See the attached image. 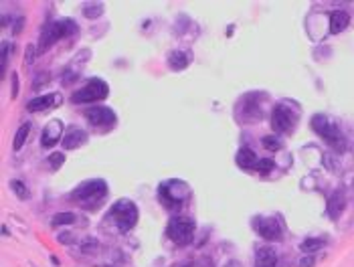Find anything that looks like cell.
Masks as SVG:
<instances>
[{"mask_svg": "<svg viewBox=\"0 0 354 267\" xmlns=\"http://www.w3.org/2000/svg\"><path fill=\"white\" fill-rule=\"evenodd\" d=\"M312 130H314L320 138H324L330 146H334L338 152H342V150L346 148V142H344V138H342V134H340L338 126L332 122L330 117L316 114L314 117H312Z\"/></svg>", "mask_w": 354, "mask_h": 267, "instance_id": "6da1fadb", "label": "cell"}, {"mask_svg": "<svg viewBox=\"0 0 354 267\" xmlns=\"http://www.w3.org/2000/svg\"><path fill=\"white\" fill-rule=\"evenodd\" d=\"M195 229H197V225H195L193 219H188V217H174L168 223V227H166V235H168L170 241H174L176 245H186V243L193 241Z\"/></svg>", "mask_w": 354, "mask_h": 267, "instance_id": "7a4b0ae2", "label": "cell"}, {"mask_svg": "<svg viewBox=\"0 0 354 267\" xmlns=\"http://www.w3.org/2000/svg\"><path fill=\"white\" fill-rule=\"evenodd\" d=\"M77 31V26H75V22L73 20H57V22H51V24H47L45 29H43V33H40V51H47L53 43H57L59 38H63V37H69V35H73Z\"/></svg>", "mask_w": 354, "mask_h": 267, "instance_id": "3957f363", "label": "cell"}, {"mask_svg": "<svg viewBox=\"0 0 354 267\" xmlns=\"http://www.w3.org/2000/svg\"><path fill=\"white\" fill-rule=\"evenodd\" d=\"M110 95V85L101 79H91L87 81L85 87H81L79 91H75L71 95L73 103H93V101H101Z\"/></svg>", "mask_w": 354, "mask_h": 267, "instance_id": "277c9868", "label": "cell"}, {"mask_svg": "<svg viewBox=\"0 0 354 267\" xmlns=\"http://www.w3.org/2000/svg\"><path fill=\"white\" fill-rule=\"evenodd\" d=\"M110 217L116 221L119 231L126 233L136 225V221H138V209H136V205L132 200H118L110 210Z\"/></svg>", "mask_w": 354, "mask_h": 267, "instance_id": "5b68a950", "label": "cell"}, {"mask_svg": "<svg viewBox=\"0 0 354 267\" xmlns=\"http://www.w3.org/2000/svg\"><path fill=\"white\" fill-rule=\"evenodd\" d=\"M105 192H107V186L103 180H87L71 192V198L79 200V203H93V200L98 203V200L105 196Z\"/></svg>", "mask_w": 354, "mask_h": 267, "instance_id": "8992f818", "label": "cell"}, {"mask_svg": "<svg viewBox=\"0 0 354 267\" xmlns=\"http://www.w3.org/2000/svg\"><path fill=\"white\" fill-rule=\"evenodd\" d=\"M85 119L91 126H114L116 114L110 108H103V105H93V108L85 110Z\"/></svg>", "mask_w": 354, "mask_h": 267, "instance_id": "52a82bcc", "label": "cell"}, {"mask_svg": "<svg viewBox=\"0 0 354 267\" xmlns=\"http://www.w3.org/2000/svg\"><path fill=\"white\" fill-rule=\"evenodd\" d=\"M294 124H295V115L285 105H275L274 114H271V126L277 132H290Z\"/></svg>", "mask_w": 354, "mask_h": 267, "instance_id": "ba28073f", "label": "cell"}, {"mask_svg": "<svg viewBox=\"0 0 354 267\" xmlns=\"http://www.w3.org/2000/svg\"><path fill=\"white\" fill-rule=\"evenodd\" d=\"M257 231L267 241H279L281 239V225L277 219H269V217L257 219Z\"/></svg>", "mask_w": 354, "mask_h": 267, "instance_id": "9c48e42d", "label": "cell"}, {"mask_svg": "<svg viewBox=\"0 0 354 267\" xmlns=\"http://www.w3.org/2000/svg\"><path fill=\"white\" fill-rule=\"evenodd\" d=\"M61 138H63V122H61V119H51V122L45 126V130H43L40 146H43V148H51V146H55Z\"/></svg>", "mask_w": 354, "mask_h": 267, "instance_id": "30bf717a", "label": "cell"}, {"mask_svg": "<svg viewBox=\"0 0 354 267\" xmlns=\"http://www.w3.org/2000/svg\"><path fill=\"white\" fill-rule=\"evenodd\" d=\"M87 142V134L79 128H71L69 132L63 136V148L65 150H73V148H79L81 144Z\"/></svg>", "mask_w": 354, "mask_h": 267, "instance_id": "8fae6325", "label": "cell"}, {"mask_svg": "<svg viewBox=\"0 0 354 267\" xmlns=\"http://www.w3.org/2000/svg\"><path fill=\"white\" fill-rule=\"evenodd\" d=\"M61 101V95L57 93H51V95H40V97H35L26 103V110L29 112H40V110H47V108H53L55 103Z\"/></svg>", "mask_w": 354, "mask_h": 267, "instance_id": "7c38bea8", "label": "cell"}, {"mask_svg": "<svg viewBox=\"0 0 354 267\" xmlns=\"http://www.w3.org/2000/svg\"><path fill=\"white\" fill-rule=\"evenodd\" d=\"M277 265V253L271 247H259L255 255V267H275Z\"/></svg>", "mask_w": 354, "mask_h": 267, "instance_id": "4fadbf2b", "label": "cell"}, {"mask_svg": "<svg viewBox=\"0 0 354 267\" xmlns=\"http://www.w3.org/2000/svg\"><path fill=\"white\" fill-rule=\"evenodd\" d=\"M346 207V196L342 191H336L332 192V196L328 198V215L332 219H338L340 215H342V210Z\"/></svg>", "mask_w": 354, "mask_h": 267, "instance_id": "5bb4252c", "label": "cell"}, {"mask_svg": "<svg viewBox=\"0 0 354 267\" xmlns=\"http://www.w3.org/2000/svg\"><path fill=\"white\" fill-rule=\"evenodd\" d=\"M348 24H350L348 12H344V10H334L332 15H330V33L332 35H338V33L346 31Z\"/></svg>", "mask_w": 354, "mask_h": 267, "instance_id": "9a60e30c", "label": "cell"}, {"mask_svg": "<svg viewBox=\"0 0 354 267\" xmlns=\"http://www.w3.org/2000/svg\"><path fill=\"white\" fill-rule=\"evenodd\" d=\"M188 63H190V55H188V53H184V51H172L168 55V67L172 71L186 69Z\"/></svg>", "mask_w": 354, "mask_h": 267, "instance_id": "2e32d148", "label": "cell"}, {"mask_svg": "<svg viewBox=\"0 0 354 267\" xmlns=\"http://www.w3.org/2000/svg\"><path fill=\"white\" fill-rule=\"evenodd\" d=\"M235 162L241 166V168H255L257 166V154L253 152V150H249V148H241L239 152H237V156H235Z\"/></svg>", "mask_w": 354, "mask_h": 267, "instance_id": "e0dca14e", "label": "cell"}, {"mask_svg": "<svg viewBox=\"0 0 354 267\" xmlns=\"http://www.w3.org/2000/svg\"><path fill=\"white\" fill-rule=\"evenodd\" d=\"M29 132H31V124H22L20 128H19V132H17V136H15V142H12V148H15L17 152L24 146V142H26V138H29Z\"/></svg>", "mask_w": 354, "mask_h": 267, "instance_id": "ac0fdd59", "label": "cell"}, {"mask_svg": "<svg viewBox=\"0 0 354 267\" xmlns=\"http://www.w3.org/2000/svg\"><path fill=\"white\" fill-rule=\"evenodd\" d=\"M322 245H324V239L310 237V239H306V241H302V245H299V249H302L304 253H314V251H318Z\"/></svg>", "mask_w": 354, "mask_h": 267, "instance_id": "d6986e66", "label": "cell"}, {"mask_svg": "<svg viewBox=\"0 0 354 267\" xmlns=\"http://www.w3.org/2000/svg\"><path fill=\"white\" fill-rule=\"evenodd\" d=\"M75 215L73 212H57L55 217H53V225L59 227V225H73L75 223Z\"/></svg>", "mask_w": 354, "mask_h": 267, "instance_id": "ffe728a7", "label": "cell"}, {"mask_svg": "<svg viewBox=\"0 0 354 267\" xmlns=\"http://www.w3.org/2000/svg\"><path fill=\"white\" fill-rule=\"evenodd\" d=\"M103 15V4H85L83 8V17L87 19H98Z\"/></svg>", "mask_w": 354, "mask_h": 267, "instance_id": "44dd1931", "label": "cell"}, {"mask_svg": "<svg viewBox=\"0 0 354 267\" xmlns=\"http://www.w3.org/2000/svg\"><path fill=\"white\" fill-rule=\"evenodd\" d=\"M261 144H263V148L269 150V152H277V150L281 148V142H279L277 138H274V136H265V138L261 140Z\"/></svg>", "mask_w": 354, "mask_h": 267, "instance_id": "7402d4cb", "label": "cell"}, {"mask_svg": "<svg viewBox=\"0 0 354 267\" xmlns=\"http://www.w3.org/2000/svg\"><path fill=\"white\" fill-rule=\"evenodd\" d=\"M10 186H12V191L17 192V196H19V198H26V196H29V191H26L24 182H20V180H12V182H10Z\"/></svg>", "mask_w": 354, "mask_h": 267, "instance_id": "603a6c76", "label": "cell"}, {"mask_svg": "<svg viewBox=\"0 0 354 267\" xmlns=\"http://www.w3.org/2000/svg\"><path fill=\"white\" fill-rule=\"evenodd\" d=\"M6 63H8V43H2V49H0V71H6Z\"/></svg>", "mask_w": 354, "mask_h": 267, "instance_id": "cb8c5ba5", "label": "cell"}, {"mask_svg": "<svg viewBox=\"0 0 354 267\" xmlns=\"http://www.w3.org/2000/svg\"><path fill=\"white\" fill-rule=\"evenodd\" d=\"M63 162H65V154H61V152H57V154H51V156H49V164H51L53 168H55V170H57V168H59Z\"/></svg>", "mask_w": 354, "mask_h": 267, "instance_id": "d4e9b609", "label": "cell"}, {"mask_svg": "<svg viewBox=\"0 0 354 267\" xmlns=\"http://www.w3.org/2000/svg\"><path fill=\"white\" fill-rule=\"evenodd\" d=\"M259 172H269V170H274V160H269V158H265V160H259L257 162V166H255Z\"/></svg>", "mask_w": 354, "mask_h": 267, "instance_id": "484cf974", "label": "cell"}, {"mask_svg": "<svg viewBox=\"0 0 354 267\" xmlns=\"http://www.w3.org/2000/svg\"><path fill=\"white\" fill-rule=\"evenodd\" d=\"M35 53H37V51H35L33 45H29V47L24 49V63H26V65H31V63L35 61Z\"/></svg>", "mask_w": 354, "mask_h": 267, "instance_id": "4316f807", "label": "cell"}, {"mask_svg": "<svg viewBox=\"0 0 354 267\" xmlns=\"http://www.w3.org/2000/svg\"><path fill=\"white\" fill-rule=\"evenodd\" d=\"M314 263H316L314 255H306V257L299 259V267H314Z\"/></svg>", "mask_w": 354, "mask_h": 267, "instance_id": "83f0119b", "label": "cell"}, {"mask_svg": "<svg viewBox=\"0 0 354 267\" xmlns=\"http://www.w3.org/2000/svg\"><path fill=\"white\" fill-rule=\"evenodd\" d=\"M95 249H98V241H87L83 247H81V251H83V253H93Z\"/></svg>", "mask_w": 354, "mask_h": 267, "instance_id": "f1b7e54d", "label": "cell"}, {"mask_svg": "<svg viewBox=\"0 0 354 267\" xmlns=\"http://www.w3.org/2000/svg\"><path fill=\"white\" fill-rule=\"evenodd\" d=\"M19 95V79H17V75H12V97H17Z\"/></svg>", "mask_w": 354, "mask_h": 267, "instance_id": "f546056e", "label": "cell"}, {"mask_svg": "<svg viewBox=\"0 0 354 267\" xmlns=\"http://www.w3.org/2000/svg\"><path fill=\"white\" fill-rule=\"evenodd\" d=\"M223 267H241V263H239V261H235V259H231V261H227Z\"/></svg>", "mask_w": 354, "mask_h": 267, "instance_id": "4dcf8cb0", "label": "cell"}, {"mask_svg": "<svg viewBox=\"0 0 354 267\" xmlns=\"http://www.w3.org/2000/svg\"><path fill=\"white\" fill-rule=\"evenodd\" d=\"M22 22H24V19H19V20H17V33L22 31Z\"/></svg>", "mask_w": 354, "mask_h": 267, "instance_id": "1f68e13d", "label": "cell"}, {"mask_svg": "<svg viewBox=\"0 0 354 267\" xmlns=\"http://www.w3.org/2000/svg\"><path fill=\"white\" fill-rule=\"evenodd\" d=\"M352 189H354V180H352Z\"/></svg>", "mask_w": 354, "mask_h": 267, "instance_id": "d6a6232c", "label": "cell"}]
</instances>
